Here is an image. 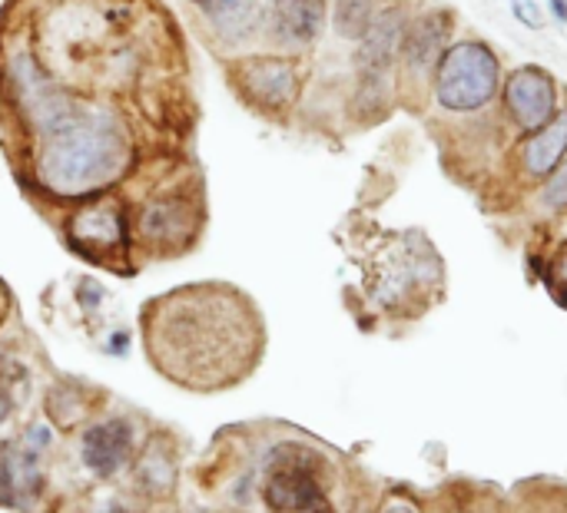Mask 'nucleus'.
Masks as SVG:
<instances>
[{
	"label": "nucleus",
	"instance_id": "f3484780",
	"mask_svg": "<svg viewBox=\"0 0 567 513\" xmlns=\"http://www.w3.org/2000/svg\"><path fill=\"white\" fill-rule=\"evenodd\" d=\"M375 3L372 0H336V10H332V27L339 36L346 40H362L372 17H375Z\"/></svg>",
	"mask_w": 567,
	"mask_h": 513
},
{
	"label": "nucleus",
	"instance_id": "ddd939ff",
	"mask_svg": "<svg viewBox=\"0 0 567 513\" xmlns=\"http://www.w3.org/2000/svg\"><path fill=\"white\" fill-rule=\"evenodd\" d=\"M449 30H452V17L449 10H429L422 13L419 20H412L405 27V36H402V46H399V56L409 70L422 73V70H432L439 60H442V46L449 40Z\"/></svg>",
	"mask_w": 567,
	"mask_h": 513
},
{
	"label": "nucleus",
	"instance_id": "6ab92c4d",
	"mask_svg": "<svg viewBox=\"0 0 567 513\" xmlns=\"http://www.w3.org/2000/svg\"><path fill=\"white\" fill-rule=\"evenodd\" d=\"M545 206L551 212H565L567 209V156L561 159V166L548 176V186H545Z\"/></svg>",
	"mask_w": 567,
	"mask_h": 513
},
{
	"label": "nucleus",
	"instance_id": "a211bd4d",
	"mask_svg": "<svg viewBox=\"0 0 567 513\" xmlns=\"http://www.w3.org/2000/svg\"><path fill=\"white\" fill-rule=\"evenodd\" d=\"M542 282H545V289L551 292V299H555L561 308H567V242H561V245L555 249V255L545 262Z\"/></svg>",
	"mask_w": 567,
	"mask_h": 513
},
{
	"label": "nucleus",
	"instance_id": "9d476101",
	"mask_svg": "<svg viewBox=\"0 0 567 513\" xmlns=\"http://www.w3.org/2000/svg\"><path fill=\"white\" fill-rule=\"evenodd\" d=\"M196 209L183 196H159L140 209L136 232L150 249H179L196 232Z\"/></svg>",
	"mask_w": 567,
	"mask_h": 513
},
{
	"label": "nucleus",
	"instance_id": "4468645a",
	"mask_svg": "<svg viewBox=\"0 0 567 513\" xmlns=\"http://www.w3.org/2000/svg\"><path fill=\"white\" fill-rule=\"evenodd\" d=\"M565 156H567V109L565 113H558L548 126H542L538 133H532V136H528L522 159H525V169H528L532 176L545 179V176H551V172L561 166V159H565Z\"/></svg>",
	"mask_w": 567,
	"mask_h": 513
},
{
	"label": "nucleus",
	"instance_id": "f03ea898",
	"mask_svg": "<svg viewBox=\"0 0 567 513\" xmlns=\"http://www.w3.org/2000/svg\"><path fill=\"white\" fill-rule=\"evenodd\" d=\"M37 179L56 199H93L130 166V139L116 116L76 106L40 133Z\"/></svg>",
	"mask_w": 567,
	"mask_h": 513
},
{
	"label": "nucleus",
	"instance_id": "39448f33",
	"mask_svg": "<svg viewBox=\"0 0 567 513\" xmlns=\"http://www.w3.org/2000/svg\"><path fill=\"white\" fill-rule=\"evenodd\" d=\"M498 56L482 40H458L452 43L435 73V96L452 113L482 109L498 93Z\"/></svg>",
	"mask_w": 567,
	"mask_h": 513
},
{
	"label": "nucleus",
	"instance_id": "f8f14e48",
	"mask_svg": "<svg viewBox=\"0 0 567 513\" xmlns=\"http://www.w3.org/2000/svg\"><path fill=\"white\" fill-rule=\"evenodd\" d=\"M326 13H329L326 0H269L266 23L279 43L309 46L319 40L326 27Z\"/></svg>",
	"mask_w": 567,
	"mask_h": 513
},
{
	"label": "nucleus",
	"instance_id": "9b49d317",
	"mask_svg": "<svg viewBox=\"0 0 567 513\" xmlns=\"http://www.w3.org/2000/svg\"><path fill=\"white\" fill-rule=\"evenodd\" d=\"M80 458L96 478H113L123 471L133 458V428L123 418H110L100 425H90L80 438Z\"/></svg>",
	"mask_w": 567,
	"mask_h": 513
},
{
	"label": "nucleus",
	"instance_id": "7ed1b4c3",
	"mask_svg": "<svg viewBox=\"0 0 567 513\" xmlns=\"http://www.w3.org/2000/svg\"><path fill=\"white\" fill-rule=\"evenodd\" d=\"M259 494L269 513H339L332 501V461L306 441H282L262 458Z\"/></svg>",
	"mask_w": 567,
	"mask_h": 513
},
{
	"label": "nucleus",
	"instance_id": "0eeeda50",
	"mask_svg": "<svg viewBox=\"0 0 567 513\" xmlns=\"http://www.w3.org/2000/svg\"><path fill=\"white\" fill-rule=\"evenodd\" d=\"M66 232H70L73 249L83 259H93V262H113L130 245L126 216L110 199H93L83 209H76Z\"/></svg>",
	"mask_w": 567,
	"mask_h": 513
},
{
	"label": "nucleus",
	"instance_id": "423d86ee",
	"mask_svg": "<svg viewBox=\"0 0 567 513\" xmlns=\"http://www.w3.org/2000/svg\"><path fill=\"white\" fill-rule=\"evenodd\" d=\"M236 90L262 113H282L299 96V70L282 56H252L233 66Z\"/></svg>",
	"mask_w": 567,
	"mask_h": 513
},
{
	"label": "nucleus",
	"instance_id": "dca6fc26",
	"mask_svg": "<svg viewBox=\"0 0 567 513\" xmlns=\"http://www.w3.org/2000/svg\"><path fill=\"white\" fill-rule=\"evenodd\" d=\"M219 33L239 40L256 27V0H193Z\"/></svg>",
	"mask_w": 567,
	"mask_h": 513
},
{
	"label": "nucleus",
	"instance_id": "aec40b11",
	"mask_svg": "<svg viewBox=\"0 0 567 513\" xmlns=\"http://www.w3.org/2000/svg\"><path fill=\"white\" fill-rule=\"evenodd\" d=\"M375 513H425V507H422L412 494H405V491H392V494H385V498L379 501Z\"/></svg>",
	"mask_w": 567,
	"mask_h": 513
},
{
	"label": "nucleus",
	"instance_id": "a878e982",
	"mask_svg": "<svg viewBox=\"0 0 567 513\" xmlns=\"http://www.w3.org/2000/svg\"><path fill=\"white\" fill-rule=\"evenodd\" d=\"M106 513H126V511H123V507H110V511H106Z\"/></svg>",
	"mask_w": 567,
	"mask_h": 513
},
{
	"label": "nucleus",
	"instance_id": "412c9836",
	"mask_svg": "<svg viewBox=\"0 0 567 513\" xmlns=\"http://www.w3.org/2000/svg\"><path fill=\"white\" fill-rule=\"evenodd\" d=\"M508 3H512L515 17H518L528 30H542L545 17H542V10H538V3H535V0H508Z\"/></svg>",
	"mask_w": 567,
	"mask_h": 513
},
{
	"label": "nucleus",
	"instance_id": "2eb2a0df",
	"mask_svg": "<svg viewBox=\"0 0 567 513\" xmlns=\"http://www.w3.org/2000/svg\"><path fill=\"white\" fill-rule=\"evenodd\" d=\"M136 484L150 498H166L176 488V454L173 448L159 444L156 438L146 444V451L136 461Z\"/></svg>",
	"mask_w": 567,
	"mask_h": 513
},
{
	"label": "nucleus",
	"instance_id": "20e7f679",
	"mask_svg": "<svg viewBox=\"0 0 567 513\" xmlns=\"http://www.w3.org/2000/svg\"><path fill=\"white\" fill-rule=\"evenodd\" d=\"M439 279H442L439 252L425 239L399 235L392 245L379 249V255L369 265L365 285L385 312H405L409 302L435 289Z\"/></svg>",
	"mask_w": 567,
	"mask_h": 513
},
{
	"label": "nucleus",
	"instance_id": "1a4fd4ad",
	"mask_svg": "<svg viewBox=\"0 0 567 513\" xmlns=\"http://www.w3.org/2000/svg\"><path fill=\"white\" fill-rule=\"evenodd\" d=\"M47 481L40 471L37 448H27L23 441H3L0 444V507L23 511L33 507L43 494Z\"/></svg>",
	"mask_w": 567,
	"mask_h": 513
},
{
	"label": "nucleus",
	"instance_id": "5701e85b",
	"mask_svg": "<svg viewBox=\"0 0 567 513\" xmlns=\"http://www.w3.org/2000/svg\"><path fill=\"white\" fill-rule=\"evenodd\" d=\"M548 3H551L555 20H558V23H567V0H548Z\"/></svg>",
	"mask_w": 567,
	"mask_h": 513
},
{
	"label": "nucleus",
	"instance_id": "393cba45",
	"mask_svg": "<svg viewBox=\"0 0 567 513\" xmlns=\"http://www.w3.org/2000/svg\"><path fill=\"white\" fill-rule=\"evenodd\" d=\"M3 312H7V292L0 289V318H3Z\"/></svg>",
	"mask_w": 567,
	"mask_h": 513
},
{
	"label": "nucleus",
	"instance_id": "4be33fe9",
	"mask_svg": "<svg viewBox=\"0 0 567 513\" xmlns=\"http://www.w3.org/2000/svg\"><path fill=\"white\" fill-rule=\"evenodd\" d=\"M10 381H13V378H10L7 371H0V421L13 411V401H17L13 391H10Z\"/></svg>",
	"mask_w": 567,
	"mask_h": 513
},
{
	"label": "nucleus",
	"instance_id": "b1692460",
	"mask_svg": "<svg viewBox=\"0 0 567 513\" xmlns=\"http://www.w3.org/2000/svg\"><path fill=\"white\" fill-rule=\"evenodd\" d=\"M445 513H472V511H468L465 504H449V511Z\"/></svg>",
	"mask_w": 567,
	"mask_h": 513
},
{
	"label": "nucleus",
	"instance_id": "6e6552de",
	"mask_svg": "<svg viewBox=\"0 0 567 513\" xmlns=\"http://www.w3.org/2000/svg\"><path fill=\"white\" fill-rule=\"evenodd\" d=\"M505 106L512 113V119L528 129L538 133L542 126H548L558 116V83L545 66H518L508 83H505Z\"/></svg>",
	"mask_w": 567,
	"mask_h": 513
},
{
	"label": "nucleus",
	"instance_id": "f257e3e1",
	"mask_svg": "<svg viewBox=\"0 0 567 513\" xmlns=\"http://www.w3.org/2000/svg\"><path fill=\"white\" fill-rule=\"evenodd\" d=\"M150 362L189 391L239 385L262 358L266 332L252 302L229 285H189L143 312Z\"/></svg>",
	"mask_w": 567,
	"mask_h": 513
}]
</instances>
